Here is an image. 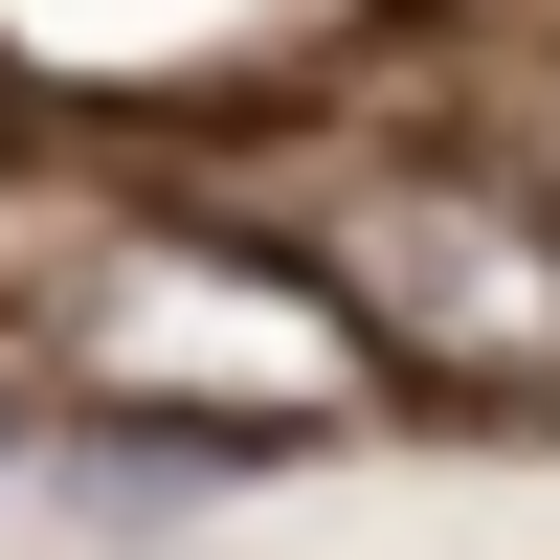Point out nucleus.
<instances>
[{
  "mask_svg": "<svg viewBox=\"0 0 560 560\" xmlns=\"http://www.w3.org/2000/svg\"><path fill=\"white\" fill-rule=\"evenodd\" d=\"M337 314H382L448 382H560V224L448 202V179H382V202L337 224Z\"/></svg>",
  "mask_w": 560,
  "mask_h": 560,
  "instance_id": "obj_1",
  "label": "nucleus"
}]
</instances>
